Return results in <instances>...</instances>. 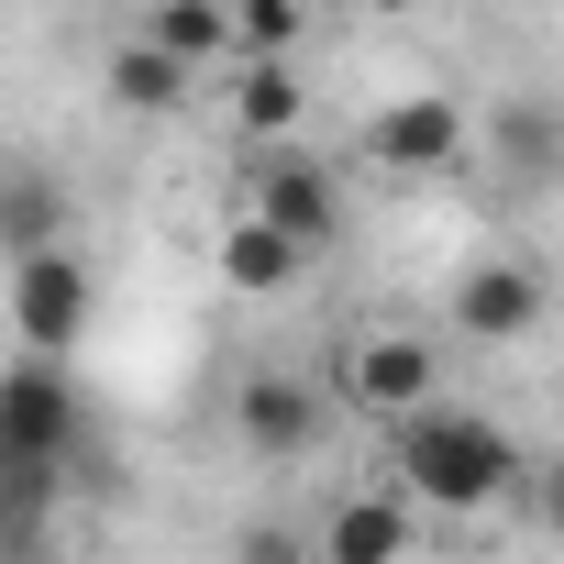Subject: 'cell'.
Wrapping results in <instances>:
<instances>
[{
    "label": "cell",
    "mask_w": 564,
    "mask_h": 564,
    "mask_svg": "<svg viewBox=\"0 0 564 564\" xmlns=\"http://www.w3.org/2000/svg\"><path fill=\"white\" fill-rule=\"evenodd\" d=\"M144 45L199 78L210 56H232V0H155V34H144Z\"/></svg>",
    "instance_id": "cell-14"
},
{
    "label": "cell",
    "mask_w": 564,
    "mask_h": 564,
    "mask_svg": "<svg viewBox=\"0 0 564 564\" xmlns=\"http://www.w3.org/2000/svg\"><path fill=\"white\" fill-rule=\"evenodd\" d=\"M388 465H399V498L410 509H443V520H476V509H498L520 487V443L487 410H443V399H421L388 432Z\"/></svg>",
    "instance_id": "cell-1"
},
{
    "label": "cell",
    "mask_w": 564,
    "mask_h": 564,
    "mask_svg": "<svg viewBox=\"0 0 564 564\" xmlns=\"http://www.w3.org/2000/svg\"><path fill=\"white\" fill-rule=\"evenodd\" d=\"M311 553L322 564H410V498H388V487L333 498V520L311 531Z\"/></svg>",
    "instance_id": "cell-8"
},
{
    "label": "cell",
    "mask_w": 564,
    "mask_h": 564,
    "mask_svg": "<svg viewBox=\"0 0 564 564\" xmlns=\"http://www.w3.org/2000/svg\"><path fill=\"white\" fill-rule=\"evenodd\" d=\"M111 100H122L133 122H166V111L188 100V67L155 56V45H122V56H111Z\"/></svg>",
    "instance_id": "cell-15"
},
{
    "label": "cell",
    "mask_w": 564,
    "mask_h": 564,
    "mask_svg": "<svg viewBox=\"0 0 564 564\" xmlns=\"http://www.w3.org/2000/svg\"><path fill=\"white\" fill-rule=\"evenodd\" d=\"M487 144H498V166H509L520 188H553V166H564V111H553V100H509V111L487 122Z\"/></svg>",
    "instance_id": "cell-12"
},
{
    "label": "cell",
    "mask_w": 564,
    "mask_h": 564,
    "mask_svg": "<svg viewBox=\"0 0 564 564\" xmlns=\"http://www.w3.org/2000/svg\"><path fill=\"white\" fill-rule=\"evenodd\" d=\"M454 322H465L476 344H520V333L542 322V276H531V265H465Z\"/></svg>",
    "instance_id": "cell-9"
},
{
    "label": "cell",
    "mask_w": 564,
    "mask_h": 564,
    "mask_svg": "<svg viewBox=\"0 0 564 564\" xmlns=\"http://www.w3.org/2000/svg\"><path fill=\"white\" fill-rule=\"evenodd\" d=\"M344 399L377 410V421H410V410L432 399V344H410V333H366V344L344 355Z\"/></svg>",
    "instance_id": "cell-7"
},
{
    "label": "cell",
    "mask_w": 564,
    "mask_h": 564,
    "mask_svg": "<svg viewBox=\"0 0 564 564\" xmlns=\"http://www.w3.org/2000/svg\"><path fill=\"white\" fill-rule=\"evenodd\" d=\"M476 133H465V100H443V89H410V100H377L366 111V155L388 166V177H432V166H454Z\"/></svg>",
    "instance_id": "cell-5"
},
{
    "label": "cell",
    "mask_w": 564,
    "mask_h": 564,
    "mask_svg": "<svg viewBox=\"0 0 564 564\" xmlns=\"http://www.w3.org/2000/svg\"><path fill=\"white\" fill-rule=\"evenodd\" d=\"M67 509L56 454H0V553H45V520Z\"/></svg>",
    "instance_id": "cell-10"
},
{
    "label": "cell",
    "mask_w": 564,
    "mask_h": 564,
    "mask_svg": "<svg viewBox=\"0 0 564 564\" xmlns=\"http://www.w3.org/2000/svg\"><path fill=\"white\" fill-rule=\"evenodd\" d=\"M67 232V188L56 177H0V243L12 254H45Z\"/></svg>",
    "instance_id": "cell-16"
},
{
    "label": "cell",
    "mask_w": 564,
    "mask_h": 564,
    "mask_svg": "<svg viewBox=\"0 0 564 564\" xmlns=\"http://www.w3.org/2000/svg\"><path fill=\"white\" fill-rule=\"evenodd\" d=\"M232 432H243L265 465H300V454L333 432V399H322L311 377H289V366H265V377L232 388Z\"/></svg>",
    "instance_id": "cell-6"
},
{
    "label": "cell",
    "mask_w": 564,
    "mask_h": 564,
    "mask_svg": "<svg viewBox=\"0 0 564 564\" xmlns=\"http://www.w3.org/2000/svg\"><path fill=\"white\" fill-rule=\"evenodd\" d=\"M232 122H243L254 144L300 133V67H289V56H243V78H232Z\"/></svg>",
    "instance_id": "cell-13"
},
{
    "label": "cell",
    "mask_w": 564,
    "mask_h": 564,
    "mask_svg": "<svg viewBox=\"0 0 564 564\" xmlns=\"http://www.w3.org/2000/svg\"><path fill=\"white\" fill-rule=\"evenodd\" d=\"M78 432H89V399L67 388V366H45V355H12L0 366V454H78Z\"/></svg>",
    "instance_id": "cell-2"
},
{
    "label": "cell",
    "mask_w": 564,
    "mask_h": 564,
    "mask_svg": "<svg viewBox=\"0 0 564 564\" xmlns=\"http://www.w3.org/2000/svg\"><path fill=\"white\" fill-rule=\"evenodd\" d=\"M232 564H322V553H311V531H300L289 509H265V520H243V542H232Z\"/></svg>",
    "instance_id": "cell-17"
},
{
    "label": "cell",
    "mask_w": 564,
    "mask_h": 564,
    "mask_svg": "<svg viewBox=\"0 0 564 564\" xmlns=\"http://www.w3.org/2000/svg\"><path fill=\"white\" fill-rule=\"evenodd\" d=\"M366 12H410V0H366Z\"/></svg>",
    "instance_id": "cell-18"
},
{
    "label": "cell",
    "mask_w": 564,
    "mask_h": 564,
    "mask_svg": "<svg viewBox=\"0 0 564 564\" xmlns=\"http://www.w3.org/2000/svg\"><path fill=\"white\" fill-rule=\"evenodd\" d=\"M254 221H265L276 243H300V265L333 254V243H344V188H333V166L265 155V166H254Z\"/></svg>",
    "instance_id": "cell-4"
},
{
    "label": "cell",
    "mask_w": 564,
    "mask_h": 564,
    "mask_svg": "<svg viewBox=\"0 0 564 564\" xmlns=\"http://www.w3.org/2000/svg\"><path fill=\"white\" fill-rule=\"evenodd\" d=\"M12 333H23V355H45V366H67V344L89 333V265H78L67 243L12 254Z\"/></svg>",
    "instance_id": "cell-3"
},
{
    "label": "cell",
    "mask_w": 564,
    "mask_h": 564,
    "mask_svg": "<svg viewBox=\"0 0 564 564\" xmlns=\"http://www.w3.org/2000/svg\"><path fill=\"white\" fill-rule=\"evenodd\" d=\"M221 289H232V300H289V289H300V243H276V232L243 210V221L221 232Z\"/></svg>",
    "instance_id": "cell-11"
}]
</instances>
